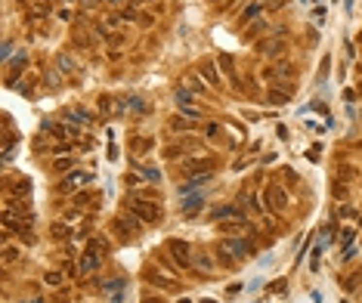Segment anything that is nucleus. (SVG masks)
I'll use <instances>...</instances> for the list:
<instances>
[{
	"label": "nucleus",
	"instance_id": "obj_1",
	"mask_svg": "<svg viewBox=\"0 0 362 303\" xmlns=\"http://www.w3.org/2000/svg\"><path fill=\"white\" fill-rule=\"evenodd\" d=\"M127 207L133 210V214L139 217L142 223H158L161 220V207H158V201L155 198H137V195H130V201H127Z\"/></svg>",
	"mask_w": 362,
	"mask_h": 303
},
{
	"label": "nucleus",
	"instance_id": "obj_2",
	"mask_svg": "<svg viewBox=\"0 0 362 303\" xmlns=\"http://www.w3.org/2000/svg\"><path fill=\"white\" fill-rule=\"evenodd\" d=\"M263 201L269 210H276V214H282V210H288V192H285L279 183H269L263 189Z\"/></svg>",
	"mask_w": 362,
	"mask_h": 303
},
{
	"label": "nucleus",
	"instance_id": "obj_3",
	"mask_svg": "<svg viewBox=\"0 0 362 303\" xmlns=\"http://www.w3.org/2000/svg\"><path fill=\"white\" fill-rule=\"evenodd\" d=\"M223 251H229L232 260H245V257L254 254V245L245 241V238H235V235H229V238H223Z\"/></svg>",
	"mask_w": 362,
	"mask_h": 303
},
{
	"label": "nucleus",
	"instance_id": "obj_4",
	"mask_svg": "<svg viewBox=\"0 0 362 303\" xmlns=\"http://www.w3.org/2000/svg\"><path fill=\"white\" fill-rule=\"evenodd\" d=\"M167 251H171V257L176 260V266H180V269H189L192 266V248L186 245V241L173 238L171 245H167Z\"/></svg>",
	"mask_w": 362,
	"mask_h": 303
},
{
	"label": "nucleus",
	"instance_id": "obj_5",
	"mask_svg": "<svg viewBox=\"0 0 362 303\" xmlns=\"http://www.w3.org/2000/svg\"><path fill=\"white\" fill-rule=\"evenodd\" d=\"M93 180V173H84V170H69V176H65V183H62V189H81V186H87V183Z\"/></svg>",
	"mask_w": 362,
	"mask_h": 303
},
{
	"label": "nucleus",
	"instance_id": "obj_6",
	"mask_svg": "<svg viewBox=\"0 0 362 303\" xmlns=\"http://www.w3.org/2000/svg\"><path fill=\"white\" fill-rule=\"evenodd\" d=\"M47 130L53 133L56 139H62V142H65V139H78V136H81V130H78V127H65V124H47Z\"/></svg>",
	"mask_w": 362,
	"mask_h": 303
},
{
	"label": "nucleus",
	"instance_id": "obj_7",
	"mask_svg": "<svg viewBox=\"0 0 362 303\" xmlns=\"http://www.w3.org/2000/svg\"><path fill=\"white\" fill-rule=\"evenodd\" d=\"M186 170L210 173V170H214V158H189V161H186Z\"/></svg>",
	"mask_w": 362,
	"mask_h": 303
},
{
	"label": "nucleus",
	"instance_id": "obj_8",
	"mask_svg": "<svg viewBox=\"0 0 362 303\" xmlns=\"http://www.w3.org/2000/svg\"><path fill=\"white\" fill-rule=\"evenodd\" d=\"M263 74H266V78H291V74H294V65H291V62H276L273 68H266Z\"/></svg>",
	"mask_w": 362,
	"mask_h": 303
},
{
	"label": "nucleus",
	"instance_id": "obj_9",
	"mask_svg": "<svg viewBox=\"0 0 362 303\" xmlns=\"http://www.w3.org/2000/svg\"><path fill=\"white\" fill-rule=\"evenodd\" d=\"M201 74H205V78H207V84H210V87H220V74H217V65L214 62H201Z\"/></svg>",
	"mask_w": 362,
	"mask_h": 303
},
{
	"label": "nucleus",
	"instance_id": "obj_10",
	"mask_svg": "<svg viewBox=\"0 0 362 303\" xmlns=\"http://www.w3.org/2000/svg\"><path fill=\"white\" fill-rule=\"evenodd\" d=\"M288 99H291V93H288V90H282V87H273L266 93V102H273V105H285Z\"/></svg>",
	"mask_w": 362,
	"mask_h": 303
},
{
	"label": "nucleus",
	"instance_id": "obj_11",
	"mask_svg": "<svg viewBox=\"0 0 362 303\" xmlns=\"http://www.w3.org/2000/svg\"><path fill=\"white\" fill-rule=\"evenodd\" d=\"M192 263H195L201 272H210V269H214V260H210L205 251H195V254H192Z\"/></svg>",
	"mask_w": 362,
	"mask_h": 303
},
{
	"label": "nucleus",
	"instance_id": "obj_12",
	"mask_svg": "<svg viewBox=\"0 0 362 303\" xmlns=\"http://www.w3.org/2000/svg\"><path fill=\"white\" fill-rule=\"evenodd\" d=\"M65 118H69V121H74V124H84V127L93 121V118H90V112H81V108H69V112H65Z\"/></svg>",
	"mask_w": 362,
	"mask_h": 303
},
{
	"label": "nucleus",
	"instance_id": "obj_13",
	"mask_svg": "<svg viewBox=\"0 0 362 303\" xmlns=\"http://www.w3.org/2000/svg\"><path fill=\"white\" fill-rule=\"evenodd\" d=\"M201 207H205V195H195V198L183 201V214H198Z\"/></svg>",
	"mask_w": 362,
	"mask_h": 303
},
{
	"label": "nucleus",
	"instance_id": "obj_14",
	"mask_svg": "<svg viewBox=\"0 0 362 303\" xmlns=\"http://www.w3.org/2000/svg\"><path fill=\"white\" fill-rule=\"evenodd\" d=\"M260 10H263V3H251V6H248V10H245V13H241V16H239V22H241V25H248V22H257V16H260Z\"/></svg>",
	"mask_w": 362,
	"mask_h": 303
},
{
	"label": "nucleus",
	"instance_id": "obj_15",
	"mask_svg": "<svg viewBox=\"0 0 362 303\" xmlns=\"http://www.w3.org/2000/svg\"><path fill=\"white\" fill-rule=\"evenodd\" d=\"M260 50H263L266 56H279L282 50H285V40H282V37H273V40H269V44H263Z\"/></svg>",
	"mask_w": 362,
	"mask_h": 303
},
{
	"label": "nucleus",
	"instance_id": "obj_16",
	"mask_svg": "<svg viewBox=\"0 0 362 303\" xmlns=\"http://www.w3.org/2000/svg\"><path fill=\"white\" fill-rule=\"evenodd\" d=\"M96 266H99V254H87V257L81 260V266H78V269H81V272H93Z\"/></svg>",
	"mask_w": 362,
	"mask_h": 303
},
{
	"label": "nucleus",
	"instance_id": "obj_17",
	"mask_svg": "<svg viewBox=\"0 0 362 303\" xmlns=\"http://www.w3.org/2000/svg\"><path fill=\"white\" fill-rule=\"evenodd\" d=\"M53 167H56L59 173H65V170H71V167H74V158L71 155H62V158H56V161H53Z\"/></svg>",
	"mask_w": 362,
	"mask_h": 303
},
{
	"label": "nucleus",
	"instance_id": "obj_18",
	"mask_svg": "<svg viewBox=\"0 0 362 303\" xmlns=\"http://www.w3.org/2000/svg\"><path fill=\"white\" fill-rule=\"evenodd\" d=\"M220 68L229 74V78H235V68H232V56L229 53H220Z\"/></svg>",
	"mask_w": 362,
	"mask_h": 303
},
{
	"label": "nucleus",
	"instance_id": "obj_19",
	"mask_svg": "<svg viewBox=\"0 0 362 303\" xmlns=\"http://www.w3.org/2000/svg\"><path fill=\"white\" fill-rule=\"evenodd\" d=\"M180 112H183V118H192V121H198V118H201V108H192L189 102H183Z\"/></svg>",
	"mask_w": 362,
	"mask_h": 303
},
{
	"label": "nucleus",
	"instance_id": "obj_20",
	"mask_svg": "<svg viewBox=\"0 0 362 303\" xmlns=\"http://www.w3.org/2000/svg\"><path fill=\"white\" fill-rule=\"evenodd\" d=\"M171 130H173V133H186V130H189V121H186V118H173V121H171Z\"/></svg>",
	"mask_w": 362,
	"mask_h": 303
},
{
	"label": "nucleus",
	"instance_id": "obj_21",
	"mask_svg": "<svg viewBox=\"0 0 362 303\" xmlns=\"http://www.w3.org/2000/svg\"><path fill=\"white\" fill-rule=\"evenodd\" d=\"M53 235H56V238H69V235H71V229H69L65 223H56V226H53Z\"/></svg>",
	"mask_w": 362,
	"mask_h": 303
},
{
	"label": "nucleus",
	"instance_id": "obj_22",
	"mask_svg": "<svg viewBox=\"0 0 362 303\" xmlns=\"http://www.w3.org/2000/svg\"><path fill=\"white\" fill-rule=\"evenodd\" d=\"M359 282H362V272H353L350 279L344 282V288H347V291H353V288H359Z\"/></svg>",
	"mask_w": 362,
	"mask_h": 303
},
{
	"label": "nucleus",
	"instance_id": "obj_23",
	"mask_svg": "<svg viewBox=\"0 0 362 303\" xmlns=\"http://www.w3.org/2000/svg\"><path fill=\"white\" fill-rule=\"evenodd\" d=\"M44 282H47V285H53V288H59V285H62V272H47V275H44Z\"/></svg>",
	"mask_w": 362,
	"mask_h": 303
},
{
	"label": "nucleus",
	"instance_id": "obj_24",
	"mask_svg": "<svg viewBox=\"0 0 362 303\" xmlns=\"http://www.w3.org/2000/svg\"><path fill=\"white\" fill-rule=\"evenodd\" d=\"M186 87L192 90V93H205V84H201L198 78H189V81H186Z\"/></svg>",
	"mask_w": 362,
	"mask_h": 303
},
{
	"label": "nucleus",
	"instance_id": "obj_25",
	"mask_svg": "<svg viewBox=\"0 0 362 303\" xmlns=\"http://www.w3.org/2000/svg\"><path fill=\"white\" fill-rule=\"evenodd\" d=\"M263 28H266V22H263V19H257L254 25H251V31H248V40H251V37H257L260 31H263Z\"/></svg>",
	"mask_w": 362,
	"mask_h": 303
},
{
	"label": "nucleus",
	"instance_id": "obj_26",
	"mask_svg": "<svg viewBox=\"0 0 362 303\" xmlns=\"http://www.w3.org/2000/svg\"><path fill=\"white\" fill-rule=\"evenodd\" d=\"M235 214H239L235 207H217V210H214V217H217V220H220V217H235Z\"/></svg>",
	"mask_w": 362,
	"mask_h": 303
},
{
	"label": "nucleus",
	"instance_id": "obj_27",
	"mask_svg": "<svg viewBox=\"0 0 362 303\" xmlns=\"http://www.w3.org/2000/svg\"><path fill=\"white\" fill-rule=\"evenodd\" d=\"M121 19H124L121 13H108V16H105V28H115V25L121 22Z\"/></svg>",
	"mask_w": 362,
	"mask_h": 303
},
{
	"label": "nucleus",
	"instance_id": "obj_28",
	"mask_svg": "<svg viewBox=\"0 0 362 303\" xmlns=\"http://www.w3.org/2000/svg\"><path fill=\"white\" fill-rule=\"evenodd\" d=\"M59 68H62V71H74V62L69 56H59Z\"/></svg>",
	"mask_w": 362,
	"mask_h": 303
},
{
	"label": "nucleus",
	"instance_id": "obj_29",
	"mask_svg": "<svg viewBox=\"0 0 362 303\" xmlns=\"http://www.w3.org/2000/svg\"><path fill=\"white\" fill-rule=\"evenodd\" d=\"M142 180H149V183H158V180H161V173H158L155 167H146V176H142Z\"/></svg>",
	"mask_w": 362,
	"mask_h": 303
},
{
	"label": "nucleus",
	"instance_id": "obj_30",
	"mask_svg": "<svg viewBox=\"0 0 362 303\" xmlns=\"http://www.w3.org/2000/svg\"><path fill=\"white\" fill-rule=\"evenodd\" d=\"M16 257H19V251H16V248H6V254H3V260H6V263H13Z\"/></svg>",
	"mask_w": 362,
	"mask_h": 303
},
{
	"label": "nucleus",
	"instance_id": "obj_31",
	"mask_svg": "<svg viewBox=\"0 0 362 303\" xmlns=\"http://www.w3.org/2000/svg\"><path fill=\"white\" fill-rule=\"evenodd\" d=\"M269 291H273V294H279V291H285V282L279 279V282H273V285H269Z\"/></svg>",
	"mask_w": 362,
	"mask_h": 303
},
{
	"label": "nucleus",
	"instance_id": "obj_32",
	"mask_svg": "<svg viewBox=\"0 0 362 303\" xmlns=\"http://www.w3.org/2000/svg\"><path fill=\"white\" fill-rule=\"evenodd\" d=\"M260 3H263V6H273V10H279L285 0H260Z\"/></svg>",
	"mask_w": 362,
	"mask_h": 303
},
{
	"label": "nucleus",
	"instance_id": "obj_33",
	"mask_svg": "<svg viewBox=\"0 0 362 303\" xmlns=\"http://www.w3.org/2000/svg\"><path fill=\"white\" fill-rule=\"evenodd\" d=\"M217 133H220V124H207V136H210V139H214V136H217Z\"/></svg>",
	"mask_w": 362,
	"mask_h": 303
},
{
	"label": "nucleus",
	"instance_id": "obj_34",
	"mask_svg": "<svg viewBox=\"0 0 362 303\" xmlns=\"http://www.w3.org/2000/svg\"><path fill=\"white\" fill-rule=\"evenodd\" d=\"M130 102H133V108H137V112H146V108H149L146 102H142V99H130Z\"/></svg>",
	"mask_w": 362,
	"mask_h": 303
},
{
	"label": "nucleus",
	"instance_id": "obj_35",
	"mask_svg": "<svg viewBox=\"0 0 362 303\" xmlns=\"http://www.w3.org/2000/svg\"><path fill=\"white\" fill-rule=\"evenodd\" d=\"M93 6H99V0H84V10H93Z\"/></svg>",
	"mask_w": 362,
	"mask_h": 303
},
{
	"label": "nucleus",
	"instance_id": "obj_36",
	"mask_svg": "<svg viewBox=\"0 0 362 303\" xmlns=\"http://www.w3.org/2000/svg\"><path fill=\"white\" fill-rule=\"evenodd\" d=\"M112 303H124V297H121V294H118V297H112Z\"/></svg>",
	"mask_w": 362,
	"mask_h": 303
},
{
	"label": "nucleus",
	"instance_id": "obj_37",
	"mask_svg": "<svg viewBox=\"0 0 362 303\" xmlns=\"http://www.w3.org/2000/svg\"><path fill=\"white\" fill-rule=\"evenodd\" d=\"M28 303H47V300L44 297H34V300H28Z\"/></svg>",
	"mask_w": 362,
	"mask_h": 303
},
{
	"label": "nucleus",
	"instance_id": "obj_38",
	"mask_svg": "<svg viewBox=\"0 0 362 303\" xmlns=\"http://www.w3.org/2000/svg\"><path fill=\"white\" fill-rule=\"evenodd\" d=\"M205 303H214V300H205Z\"/></svg>",
	"mask_w": 362,
	"mask_h": 303
}]
</instances>
